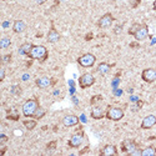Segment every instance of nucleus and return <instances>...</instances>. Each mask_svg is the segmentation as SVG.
Listing matches in <instances>:
<instances>
[{
    "label": "nucleus",
    "instance_id": "6",
    "mask_svg": "<svg viewBox=\"0 0 156 156\" xmlns=\"http://www.w3.org/2000/svg\"><path fill=\"white\" fill-rule=\"evenodd\" d=\"M141 79L145 83H149V84L156 81V68H149V69L142 70Z\"/></svg>",
    "mask_w": 156,
    "mask_h": 156
},
{
    "label": "nucleus",
    "instance_id": "23",
    "mask_svg": "<svg viewBox=\"0 0 156 156\" xmlns=\"http://www.w3.org/2000/svg\"><path fill=\"white\" fill-rule=\"evenodd\" d=\"M10 44H11V40H10L9 37H3L2 40H0V48H2V49H6V48H9Z\"/></svg>",
    "mask_w": 156,
    "mask_h": 156
},
{
    "label": "nucleus",
    "instance_id": "22",
    "mask_svg": "<svg viewBox=\"0 0 156 156\" xmlns=\"http://www.w3.org/2000/svg\"><path fill=\"white\" fill-rule=\"evenodd\" d=\"M45 110L43 109V108H40V106H39V109L36 110V112L34 114V116H33V118L34 119H36V120H39V119H41V118H44V115H45Z\"/></svg>",
    "mask_w": 156,
    "mask_h": 156
},
{
    "label": "nucleus",
    "instance_id": "12",
    "mask_svg": "<svg viewBox=\"0 0 156 156\" xmlns=\"http://www.w3.org/2000/svg\"><path fill=\"white\" fill-rule=\"evenodd\" d=\"M79 124V118L76 115H66L62 119V125L65 127H73Z\"/></svg>",
    "mask_w": 156,
    "mask_h": 156
},
{
    "label": "nucleus",
    "instance_id": "1",
    "mask_svg": "<svg viewBox=\"0 0 156 156\" xmlns=\"http://www.w3.org/2000/svg\"><path fill=\"white\" fill-rule=\"evenodd\" d=\"M37 109H39V101H37V99L36 98L29 99V100L25 101L24 105H23V115L25 116V118H33Z\"/></svg>",
    "mask_w": 156,
    "mask_h": 156
},
{
    "label": "nucleus",
    "instance_id": "15",
    "mask_svg": "<svg viewBox=\"0 0 156 156\" xmlns=\"http://www.w3.org/2000/svg\"><path fill=\"white\" fill-rule=\"evenodd\" d=\"M35 84H36L37 87H40V89H46V87H49L51 84H53V81H51V79H49L48 76H43V77L36 79Z\"/></svg>",
    "mask_w": 156,
    "mask_h": 156
},
{
    "label": "nucleus",
    "instance_id": "24",
    "mask_svg": "<svg viewBox=\"0 0 156 156\" xmlns=\"http://www.w3.org/2000/svg\"><path fill=\"white\" fill-rule=\"evenodd\" d=\"M141 27V24H139V23H135V24H133L131 27H130V29H129V34L130 35H133L134 36V34L139 30V28Z\"/></svg>",
    "mask_w": 156,
    "mask_h": 156
},
{
    "label": "nucleus",
    "instance_id": "17",
    "mask_svg": "<svg viewBox=\"0 0 156 156\" xmlns=\"http://www.w3.org/2000/svg\"><path fill=\"white\" fill-rule=\"evenodd\" d=\"M25 29H27V24H25V21H23V20H15L14 24H12V31L16 33V34L25 31Z\"/></svg>",
    "mask_w": 156,
    "mask_h": 156
},
{
    "label": "nucleus",
    "instance_id": "5",
    "mask_svg": "<svg viewBox=\"0 0 156 156\" xmlns=\"http://www.w3.org/2000/svg\"><path fill=\"white\" fill-rule=\"evenodd\" d=\"M95 84V77L93 74H83L80 77H79V86L81 89H87L90 86H93Z\"/></svg>",
    "mask_w": 156,
    "mask_h": 156
},
{
    "label": "nucleus",
    "instance_id": "2",
    "mask_svg": "<svg viewBox=\"0 0 156 156\" xmlns=\"http://www.w3.org/2000/svg\"><path fill=\"white\" fill-rule=\"evenodd\" d=\"M28 56L33 60H39L40 62H43L48 58V49L43 45H34Z\"/></svg>",
    "mask_w": 156,
    "mask_h": 156
},
{
    "label": "nucleus",
    "instance_id": "13",
    "mask_svg": "<svg viewBox=\"0 0 156 156\" xmlns=\"http://www.w3.org/2000/svg\"><path fill=\"white\" fill-rule=\"evenodd\" d=\"M46 39H48V41L51 43V44H55V43H58V41L60 40V34H59V31L55 29L54 25H51V28H50V30H49V33H48Z\"/></svg>",
    "mask_w": 156,
    "mask_h": 156
},
{
    "label": "nucleus",
    "instance_id": "7",
    "mask_svg": "<svg viewBox=\"0 0 156 156\" xmlns=\"http://www.w3.org/2000/svg\"><path fill=\"white\" fill-rule=\"evenodd\" d=\"M112 23H114V16L110 14V12H106V14H104V15L99 19L98 27H99L100 29H108V28H110L111 25H112Z\"/></svg>",
    "mask_w": 156,
    "mask_h": 156
},
{
    "label": "nucleus",
    "instance_id": "19",
    "mask_svg": "<svg viewBox=\"0 0 156 156\" xmlns=\"http://www.w3.org/2000/svg\"><path fill=\"white\" fill-rule=\"evenodd\" d=\"M111 69V65L108 64V62H100L99 66H98V71L101 74V75H106Z\"/></svg>",
    "mask_w": 156,
    "mask_h": 156
},
{
    "label": "nucleus",
    "instance_id": "16",
    "mask_svg": "<svg viewBox=\"0 0 156 156\" xmlns=\"http://www.w3.org/2000/svg\"><path fill=\"white\" fill-rule=\"evenodd\" d=\"M105 111L102 110V108H100V106H94L93 109H91V118L93 119H95V120H100V119H102V118H105Z\"/></svg>",
    "mask_w": 156,
    "mask_h": 156
},
{
    "label": "nucleus",
    "instance_id": "28",
    "mask_svg": "<svg viewBox=\"0 0 156 156\" xmlns=\"http://www.w3.org/2000/svg\"><path fill=\"white\" fill-rule=\"evenodd\" d=\"M5 79V69L2 68V70H0V81H3Z\"/></svg>",
    "mask_w": 156,
    "mask_h": 156
},
{
    "label": "nucleus",
    "instance_id": "30",
    "mask_svg": "<svg viewBox=\"0 0 156 156\" xmlns=\"http://www.w3.org/2000/svg\"><path fill=\"white\" fill-rule=\"evenodd\" d=\"M6 140H8V137H6V136L3 134V135H2V140H0V144H4V142H5Z\"/></svg>",
    "mask_w": 156,
    "mask_h": 156
},
{
    "label": "nucleus",
    "instance_id": "8",
    "mask_svg": "<svg viewBox=\"0 0 156 156\" xmlns=\"http://www.w3.org/2000/svg\"><path fill=\"white\" fill-rule=\"evenodd\" d=\"M83 141H84V133H76L74 134L70 140H69V146L73 147V149H77V147H80L81 144H83Z\"/></svg>",
    "mask_w": 156,
    "mask_h": 156
},
{
    "label": "nucleus",
    "instance_id": "29",
    "mask_svg": "<svg viewBox=\"0 0 156 156\" xmlns=\"http://www.w3.org/2000/svg\"><path fill=\"white\" fill-rule=\"evenodd\" d=\"M3 61L6 64V62H9V61H11V55H5L4 58H3Z\"/></svg>",
    "mask_w": 156,
    "mask_h": 156
},
{
    "label": "nucleus",
    "instance_id": "9",
    "mask_svg": "<svg viewBox=\"0 0 156 156\" xmlns=\"http://www.w3.org/2000/svg\"><path fill=\"white\" fill-rule=\"evenodd\" d=\"M149 36V28L146 24H141V27L139 28V30L134 34V37L136 39V41H144L145 39Z\"/></svg>",
    "mask_w": 156,
    "mask_h": 156
},
{
    "label": "nucleus",
    "instance_id": "4",
    "mask_svg": "<svg viewBox=\"0 0 156 156\" xmlns=\"http://www.w3.org/2000/svg\"><path fill=\"white\" fill-rule=\"evenodd\" d=\"M124 115H125V112H124L122 109L115 108V106L109 108L106 110V114H105V116L109 120H111V121H119V120H121L124 118Z\"/></svg>",
    "mask_w": 156,
    "mask_h": 156
},
{
    "label": "nucleus",
    "instance_id": "14",
    "mask_svg": "<svg viewBox=\"0 0 156 156\" xmlns=\"http://www.w3.org/2000/svg\"><path fill=\"white\" fill-rule=\"evenodd\" d=\"M100 155L104 156H115L118 155V149H116L115 145H105L104 149L100 151Z\"/></svg>",
    "mask_w": 156,
    "mask_h": 156
},
{
    "label": "nucleus",
    "instance_id": "26",
    "mask_svg": "<svg viewBox=\"0 0 156 156\" xmlns=\"http://www.w3.org/2000/svg\"><path fill=\"white\" fill-rule=\"evenodd\" d=\"M100 100H102V96L101 95H96V96H94L91 99V104L94 105V104H96V101H100Z\"/></svg>",
    "mask_w": 156,
    "mask_h": 156
},
{
    "label": "nucleus",
    "instance_id": "31",
    "mask_svg": "<svg viewBox=\"0 0 156 156\" xmlns=\"http://www.w3.org/2000/svg\"><path fill=\"white\" fill-rule=\"evenodd\" d=\"M35 2H36V4H39V5H41V4H45V3L48 2V0H35Z\"/></svg>",
    "mask_w": 156,
    "mask_h": 156
},
{
    "label": "nucleus",
    "instance_id": "25",
    "mask_svg": "<svg viewBox=\"0 0 156 156\" xmlns=\"http://www.w3.org/2000/svg\"><path fill=\"white\" fill-rule=\"evenodd\" d=\"M46 149L48 150H55L56 149V141H51L46 145Z\"/></svg>",
    "mask_w": 156,
    "mask_h": 156
},
{
    "label": "nucleus",
    "instance_id": "27",
    "mask_svg": "<svg viewBox=\"0 0 156 156\" xmlns=\"http://www.w3.org/2000/svg\"><path fill=\"white\" fill-rule=\"evenodd\" d=\"M129 155H131V156H134V155H139V156H140V155H141V150H140L139 147H136V149H135L133 152H130Z\"/></svg>",
    "mask_w": 156,
    "mask_h": 156
},
{
    "label": "nucleus",
    "instance_id": "18",
    "mask_svg": "<svg viewBox=\"0 0 156 156\" xmlns=\"http://www.w3.org/2000/svg\"><path fill=\"white\" fill-rule=\"evenodd\" d=\"M33 44L31 43H24L20 48H19V54L20 55H29L30 54V51L33 49Z\"/></svg>",
    "mask_w": 156,
    "mask_h": 156
},
{
    "label": "nucleus",
    "instance_id": "32",
    "mask_svg": "<svg viewBox=\"0 0 156 156\" xmlns=\"http://www.w3.org/2000/svg\"><path fill=\"white\" fill-rule=\"evenodd\" d=\"M152 8H154V10L156 11V0H155V2H154V4H152Z\"/></svg>",
    "mask_w": 156,
    "mask_h": 156
},
{
    "label": "nucleus",
    "instance_id": "20",
    "mask_svg": "<svg viewBox=\"0 0 156 156\" xmlns=\"http://www.w3.org/2000/svg\"><path fill=\"white\" fill-rule=\"evenodd\" d=\"M156 155V147L154 146H147L144 150H141V156H154Z\"/></svg>",
    "mask_w": 156,
    "mask_h": 156
},
{
    "label": "nucleus",
    "instance_id": "21",
    "mask_svg": "<svg viewBox=\"0 0 156 156\" xmlns=\"http://www.w3.org/2000/svg\"><path fill=\"white\" fill-rule=\"evenodd\" d=\"M24 126H25V129H27V130H29V131H30V130H34L35 127H36V119H30V120H24Z\"/></svg>",
    "mask_w": 156,
    "mask_h": 156
},
{
    "label": "nucleus",
    "instance_id": "3",
    "mask_svg": "<svg viewBox=\"0 0 156 156\" xmlns=\"http://www.w3.org/2000/svg\"><path fill=\"white\" fill-rule=\"evenodd\" d=\"M95 62H96V56L90 53H86V54L77 58V64H79L81 68H93Z\"/></svg>",
    "mask_w": 156,
    "mask_h": 156
},
{
    "label": "nucleus",
    "instance_id": "33",
    "mask_svg": "<svg viewBox=\"0 0 156 156\" xmlns=\"http://www.w3.org/2000/svg\"><path fill=\"white\" fill-rule=\"evenodd\" d=\"M8 24H9V23H8V21H5V23L3 24V27H4V28H8Z\"/></svg>",
    "mask_w": 156,
    "mask_h": 156
},
{
    "label": "nucleus",
    "instance_id": "10",
    "mask_svg": "<svg viewBox=\"0 0 156 156\" xmlns=\"http://www.w3.org/2000/svg\"><path fill=\"white\" fill-rule=\"evenodd\" d=\"M136 147H137V144L135 142V140L126 139V140H124V141L121 142V151H122V152L130 154V152H133Z\"/></svg>",
    "mask_w": 156,
    "mask_h": 156
},
{
    "label": "nucleus",
    "instance_id": "11",
    "mask_svg": "<svg viewBox=\"0 0 156 156\" xmlns=\"http://www.w3.org/2000/svg\"><path fill=\"white\" fill-rule=\"evenodd\" d=\"M155 125H156V116L155 115H147L141 121V129H144V130L151 129Z\"/></svg>",
    "mask_w": 156,
    "mask_h": 156
}]
</instances>
